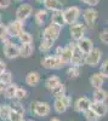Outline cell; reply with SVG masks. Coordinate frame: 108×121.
Returning <instances> with one entry per match:
<instances>
[{
    "instance_id": "cell-3",
    "label": "cell",
    "mask_w": 108,
    "mask_h": 121,
    "mask_svg": "<svg viewBox=\"0 0 108 121\" xmlns=\"http://www.w3.org/2000/svg\"><path fill=\"white\" fill-rule=\"evenodd\" d=\"M72 104V98L69 96H63L61 98H56L54 102V110L57 114H63Z\"/></svg>"
},
{
    "instance_id": "cell-20",
    "label": "cell",
    "mask_w": 108,
    "mask_h": 121,
    "mask_svg": "<svg viewBox=\"0 0 108 121\" xmlns=\"http://www.w3.org/2000/svg\"><path fill=\"white\" fill-rule=\"evenodd\" d=\"M51 23L55 24V26L61 27V28L66 24L64 16H63V10H61V11H55V12L51 13Z\"/></svg>"
},
{
    "instance_id": "cell-4",
    "label": "cell",
    "mask_w": 108,
    "mask_h": 121,
    "mask_svg": "<svg viewBox=\"0 0 108 121\" xmlns=\"http://www.w3.org/2000/svg\"><path fill=\"white\" fill-rule=\"evenodd\" d=\"M32 13H33V6L31 4H28V3H23L16 10V19L24 23V21L27 18L31 17Z\"/></svg>"
},
{
    "instance_id": "cell-7",
    "label": "cell",
    "mask_w": 108,
    "mask_h": 121,
    "mask_svg": "<svg viewBox=\"0 0 108 121\" xmlns=\"http://www.w3.org/2000/svg\"><path fill=\"white\" fill-rule=\"evenodd\" d=\"M61 30H62L61 27L50 23L44 29V32H43V39H47V40H51V41H55V40L58 39V36H60Z\"/></svg>"
},
{
    "instance_id": "cell-19",
    "label": "cell",
    "mask_w": 108,
    "mask_h": 121,
    "mask_svg": "<svg viewBox=\"0 0 108 121\" xmlns=\"http://www.w3.org/2000/svg\"><path fill=\"white\" fill-rule=\"evenodd\" d=\"M108 99V92L103 88H96L92 93V102H102L106 103Z\"/></svg>"
},
{
    "instance_id": "cell-37",
    "label": "cell",
    "mask_w": 108,
    "mask_h": 121,
    "mask_svg": "<svg viewBox=\"0 0 108 121\" xmlns=\"http://www.w3.org/2000/svg\"><path fill=\"white\" fill-rule=\"evenodd\" d=\"M100 39H101V41L106 45H108V29H103L101 34H100Z\"/></svg>"
},
{
    "instance_id": "cell-31",
    "label": "cell",
    "mask_w": 108,
    "mask_h": 121,
    "mask_svg": "<svg viewBox=\"0 0 108 121\" xmlns=\"http://www.w3.org/2000/svg\"><path fill=\"white\" fill-rule=\"evenodd\" d=\"M84 117H85L86 121H99V120H100L99 115H97L91 108H90L89 110H86V112L84 113Z\"/></svg>"
},
{
    "instance_id": "cell-35",
    "label": "cell",
    "mask_w": 108,
    "mask_h": 121,
    "mask_svg": "<svg viewBox=\"0 0 108 121\" xmlns=\"http://www.w3.org/2000/svg\"><path fill=\"white\" fill-rule=\"evenodd\" d=\"M79 74H80L79 68L73 67V65L71 68H68V70H67V75H68V78H71V79H76L78 76H79Z\"/></svg>"
},
{
    "instance_id": "cell-40",
    "label": "cell",
    "mask_w": 108,
    "mask_h": 121,
    "mask_svg": "<svg viewBox=\"0 0 108 121\" xmlns=\"http://www.w3.org/2000/svg\"><path fill=\"white\" fill-rule=\"evenodd\" d=\"M5 72H6V63L3 59H0V75L4 74Z\"/></svg>"
},
{
    "instance_id": "cell-6",
    "label": "cell",
    "mask_w": 108,
    "mask_h": 121,
    "mask_svg": "<svg viewBox=\"0 0 108 121\" xmlns=\"http://www.w3.org/2000/svg\"><path fill=\"white\" fill-rule=\"evenodd\" d=\"M41 65L45 68V69H50V70H54V69H58L62 63H61V59L58 56L56 55H49L46 57H44L41 59Z\"/></svg>"
},
{
    "instance_id": "cell-34",
    "label": "cell",
    "mask_w": 108,
    "mask_h": 121,
    "mask_svg": "<svg viewBox=\"0 0 108 121\" xmlns=\"http://www.w3.org/2000/svg\"><path fill=\"white\" fill-rule=\"evenodd\" d=\"M23 116H24V114L12 109L11 114H10V117H9V121H21V120H23Z\"/></svg>"
},
{
    "instance_id": "cell-21",
    "label": "cell",
    "mask_w": 108,
    "mask_h": 121,
    "mask_svg": "<svg viewBox=\"0 0 108 121\" xmlns=\"http://www.w3.org/2000/svg\"><path fill=\"white\" fill-rule=\"evenodd\" d=\"M34 53L33 44H21L19 45V56L23 58H28Z\"/></svg>"
},
{
    "instance_id": "cell-39",
    "label": "cell",
    "mask_w": 108,
    "mask_h": 121,
    "mask_svg": "<svg viewBox=\"0 0 108 121\" xmlns=\"http://www.w3.org/2000/svg\"><path fill=\"white\" fill-rule=\"evenodd\" d=\"M11 4V0H0V9H7Z\"/></svg>"
},
{
    "instance_id": "cell-36",
    "label": "cell",
    "mask_w": 108,
    "mask_h": 121,
    "mask_svg": "<svg viewBox=\"0 0 108 121\" xmlns=\"http://www.w3.org/2000/svg\"><path fill=\"white\" fill-rule=\"evenodd\" d=\"M100 74L103 76V78H108V59L104 60V62L101 64V68H100Z\"/></svg>"
},
{
    "instance_id": "cell-24",
    "label": "cell",
    "mask_w": 108,
    "mask_h": 121,
    "mask_svg": "<svg viewBox=\"0 0 108 121\" xmlns=\"http://www.w3.org/2000/svg\"><path fill=\"white\" fill-rule=\"evenodd\" d=\"M18 86L16 84H11V85H9L6 87H4V96L6 99H14L15 98V93H16V91H17Z\"/></svg>"
},
{
    "instance_id": "cell-50",
    "label": "cell",
    "mask_w": 108,
    "mask_h": 121,
    "mask_svg": "<svg viewBox=\"0 0 108 121\" xmlns=\"http://www.w3.org/2000/svg\"><path fill=\"white\" fill-rule=\"evenodd\" d=\"M0 107H1V104H0Z\"/></svg>"
},
{
    "instance_id": "cell-29",
    "label": "cell",
    "mask_w": 108,
    "mask_h": 121,
    "mask_svg": "<svg viewBox=\"0 0 108 121\" xmlns=\"http://www.w3.org/2000/svg\"><path fill=\"white\" fill-rule=\"evenodd\" d=\"M0 84H1L4 87L11 85V84H12V73H11V72H7V70H6L4 74L0 75Z\"/></svg>"
},
{
    "instance_id": "cell-27",
    "label": "cell",
    "mask_w": 108,
    "mask_h": 121,
    "mask_svg": "<svg viewBox=\"0 0 108 121\" xmlns=\"http://www.w3.org/2000/svg\"><path fill=\"white\" fill-rule=\"evenodd\" d=\"M46 15H47V11H46L45 9H44V10H38V11L35 12V15H34V19H35L36 26L40 27V26H43V24H44Z\"/></svg>"
},
{
    "instance_id": "cell-42",
    "label": "cell",
    "mask_w": 108,
    "mask_h": 121,
    "mask_svg": "<svg viewBox=\"0 0 108 121\" xmlns=\"http://www.w3.org/2000/svg\"><path fill=\"white\" fill-rule=\"evenodd\" d=\"M49 121H61V120L58 119V117H52V119H50Z\"/></svg>"
},
{
    "instance_id": "cell-22",
    "label": "cell",
    "mask_w": 108,
    "mask_h": 121,
    "mask_svg": "<svg viewBox=\"0 0 108 121\" xmlns=\"http://www.w3.org/2000/svg\"><path fill=\"white\" fill-rule=\"evenodd\" d=\"M90 84L95 90L96 88H102V86L104 84V78L100 73H95L90 76Z\"/></svg>"
},
{
    "instance_id": "cell-32",
    "label": "cell",
    "mask_w": 108,
    "mask_h": 121,
    "mask_svg": "<svg viewBox=\"0 0 108 121\" xmlns=\"http://www.w3.org/2000/svg\"><path fill=\"white\" fill-rule=\"evenodd\" d=\"M0 39H1V41L4 44L9 43L10 40L7 39V27L3 23H0Z\"/></svg>"
},
{
    "instance_id": "cell-25",
    "label": "cell",
    "mask_w": 108,
    "mask_h": 121,
    "mask_svg": "<svg viewBox=\"0 0 108 121\" xmlns=\"http://www.w3.org/2000/svg\"><path fill=\"white\" fill-rule=\"evenodd\" d=\"M11 110H12V107L10 104H1V107H0V119L4 121H9Z\"/></svg>"
},
{
    "instance_id": "cell-12",
    "label": "cell",
    "mask_w": 108,
    "mask_h": 121,
    "mask_svg": "<svg viewBox=\"0 0 108 121\" xmlns=\"http://www.w3.org/2000/svg\"><path fill=\"white\" fill-rule=\"evenodd\" d=\"M91 99L90 98H87V97H79L76 100H75V103H74V109H75V112L78 113H85L86 110H89L91 108Z\"/></svg>"
},
{
    "instance_id": "cell-47",
    "label": "cell",
    "mask_w": 108,
    "mask_h": 121,
    "mask_svg": "<svg viewBox=\"0 0 108 121\" xmlns=\"http://www.w3.org/2000/svg\"><path fill=\"white\" fill-rule=\"evenodd\" d=\"M15 1H22V0H15Z\"/></svg>"
},
{
    "instance_id": "cell-16",
    "label": "cell",
    "mask_w": 108,
    "mask_h": 121,
    "mask_svg": "<svg viewBox=\"0 0 108 121\" xmlns=\"http://www.w3.org/2000/svg\"><path fill=\"white\" fill-rule=\"evenodd\" d=\"M44 7H45L46 11L55 12V11H61L62 7H63V4L60 0H46L44 3Z\"/></svg>"
},
{
    "instance_id": "cell-46",
    "label": "cell",
    "mask_w": 108,
    "mask_h": 121,
    "mask_svg": "<svg viewBox=\"0 0 108 121\" xmlns=\"http://www.w3.org/2000/svg\"><path fill=\"white\" fill-rule=\"evenodd\" d=\"M26 121H33V120H32V119H29V120H26Z\"/></svg>"
},
{
    "instance_id": "cell-17",
    "label": "cell",
    "mask_w": 108,
    "mask_h": 121,
    "mask_svg": "<svg viewBox=\"0 0 108 121\" xmlns=\"http://www.w3.org/2000/svg\"><path fill=\"white\" fill-rule=\"evenodd\" d=\"M71 64H72L73 67H76V68H79V67H81L83 64H85V55L81 53L76 47H75V51H74V53H73V58H72V60H71Z\"/></svg>"
},
{
    "instance_id": "cell-5",
    "label": "cell",
    "mask_w": 108,
    "mask_h": 121,
    "mask_svg": "<svg viewBox=\"0 0 108 121\" xmlns=\"http://www.w3.org/2000/svg\"><path fill=\"white\" fill-rule=\"evenodd\" d=\"M101 58H102L101 50L97 47H94L89 53L85 55V64L90 65V67H96L100 64Z\"/></svg>"
},
{
    "instance_id": "cell-8",
    "label": "cell",
    "mask_w": 108,
    "mask_h": 121,
    "mask_svg": "<svg viewBox=\"0 0 108 121\" xmlns=\"http://www.w3.org/2000/svg\"><path fill=\"white\" fill-rule=\"evenodd\" d=\"M85 33H86V27L83 23H79V22L71 26V28H69V34L75 43L79 41L80 39L85 38Z\"/></svg>"
},
{
    "instance_id": "cell-15",
    "label": "cell",
    "mask_w": 108,
    "mask_h": 121,
    "mask_svg": "<svg viewBox=\"0 0 108 121\" xmlns=\"http://www.w3.org/2000/svg\"><path fill=\"white\" fill-rule=\"evenodd\" d=\"M91 109L99 115V117H103L108 113L107 103H102V102H92L91 103Z\"/></svg>"
},
{
    "instance_id": "cell-2",
    "label": "cell",
    "mask_w": 108,
    "mask_h": 121,
    "mask_svg": "<svg viewBox=\"0 0 108 121\" xmlns=\"http://www.w3.org/2000/svg\"><path fill=\"white\" fill-rule=\"evenodd\" d=\"M32 110L33 114L38 117H45L49 116L51 113V105L47 102H43V100H38L32 104Z\"/></svg>"
},
{
    "instance_id": "cell-18",
    "label": "cell",
    "mask_w": 108,
    "mask_h": 121,
    "mask_svg": "<svg viewBox=\"0 0 108 121\" xmlns=\"http://www.w3.org/2000/svg\"><path fill=\"white\" fill-rule=\"evenodd\" d=\"M39 82H40V74L38 72H29L26 75V84L28 86L35 87L39 85Z\"/></svg>"
},
{
    "instance_id": "cell-28",
    "label": "cell",
    "mask_w": 108,
    "mask_h": 121,
    "mask_svg": "<svg viewBox=\"0 0 108 121\" xmlns=\"http://www.w3.org/2000/svg\"><path fill=\"white\" fill-rule=\"evenodd\" d=\"M54 43H55V41H51V40L43 39V40H41V43L39 44V50H40V52H44V53L49 52V51H50V50L52 48Z\"/></svg>"
},
{
    "instance_id": "cell-23",
    "label": "cell",
    "mask_w": 108,
    "mask_h": 121,
    "mask_svg": "<svg viewBox=\"0 0 108 121\" xmlns=\"http://www.w3.org/2000/svg\"><path fill=\"white\" fill-rule=\"evenodd\" d=\"M60 84H61V79L58 78L57 75H50L46 79V81H45V87L51 91L52 88H55L56 86H58Z\"/></svg>"
},
{
    "instance_id": "cell-45",
    "label": "cell",
    "mask_w": 108,
    "mask_h": 121,
    "mask_svg": "<svg viewBox=\"0 0 108 121\" xmlns=\"http://www.w3.org/2000/svg\"><path fill=\"white\" fill-rule=\"evenodd\" d=\"M0 23H1V13H0Z\"/></svg>"
},
{
    "instance_id": "cell-13",
    "label": "cell",
    "mask_w": 108,
    "mask_h": 121,
    "mask_svg": "<svg viewBox=\"0 0 108 121\" xmlns=\"http://www.w3.org/2000/svg\"><path fill=\"white\" fill-rule=\"evenodd\" d=\"M75 47L79 50L81 53L87 55L94 48V43H92V40L89 39V38H83V39L79 40V41L75 43Z\"/></svg>"
},
{
    "instance_id": "cell-33",
    "label": "cell",
    "mask_w": 108,
    "mask_h": 121,
    "mask_svg": "<svg viewBox=\"0 0 108 121\" xmlns=\"http://www.w3.org/2000/svg\"><path fill=\"white\" fill-rule=\"evenodd\" d=\"M26 97H27V91L24 88H22V87H18L17 91H16V93H15V98L14 99H16L17 102H21V100H23Z\"/></svg>"
},
{
    "instance_id": "cell-11",
    "label": "cell",
    "mask_w": 108,
    "mask_h": 121,
    "mask_svg": "<svg viewBox=\"0 0 108 121\" xmlns=\"http://www.w3.org/2000/svg\"><path fill=\"white\" fill-rule=\"evenodd\" d=\"M4 55L9 59H15L19 56V46L12 41H9L4 44Z\"/></svg>"
},
{
    "instance_id": "cell-41",
    "label": "cell",
    "mask_w": 108,
    "mask_h": 121,
    "mask_svg": "<svg viewBox=\"0 0 108 121\" xmlns=\"http://www.w3.org/2000/svg\"><path fill=\"white\" fill-rule=\"evenodd\" d=\"M62 50H63V47L62 46H57V48H56V56H60L61 53H62Z\"/></svg>"
},
{
    "instance_id": "cell-1",
    "label": "cell",
    "mask_w": 108,
    "mask_h": 121,
    "mask_svg": "<svg viewBox=\"0 0 108 121\" xmlns=\"http://www.w3.org/2000/svg\"><path fill=\"white\" fill-rule=\"evenodd\" d=\"M80 15H81V10L79 6H69L63 10L64 22L66 24H69V26L78 23V19H79Z\"/></svg>"
},
{
    "instance_id": "cell-44",
    "label": "cell",
    "mask_w": 108,
    "mask_h": 121,
    "mask_svg": "<svg viewBox=\"0 0 108 121\" xmlns=\"http://www.w3.org/2000/svg\"><path fill=\"white\" fill-rule=\"evenodd\" d=\"M3 91H4V86H3L1 84H0V93H1V92H3Z\"/></svg>"
},
{
    "instance_id": "cell-49",
    "label": "cell",
    "mask_w": 108,
    "mask_h": 121,
    "mask_svg": "<svg viewBox=\"0 0 108 121\" xmlns=\"http://www.w3.org/2000/svg\"><path fill=\"white\" fill-rule=\"evenodd\" d=\"M21 121H24V120H21Z\"/></svg>"
},
{
    "instance_id": "cell-30",
    "label": "cell",
    "mask_w": 108,
    "mask_h": 121,
    "mask_svg": "<svg viewBox=\"0 0 108 121\" xmlns=\"http://www.w3.org/2000/svg\"><path fill=\"white\" fill-rule=\"evenodd\" d=\"M18 40H19V43H21V44H33V36H32V34L26 32V30H23V32L19 34Z\"/></svg>"
},
{
    "instance_id": "cell-26",
    "label": "cell",
    "mask_w": 108,
    "mask_h": 121,
    "mask_svg": "<svg viewBox=\"0 0 108 121\" xmlns=\"http://www.w3.org/2000/svg\"><path fill=\"white\" fill-rule=\"evenodd\" d=\"M66 91H67L66 85L61 82L58 86H56L55 88H52V90H51V93H52V96H54V97H55V99H56V98H61V97L66 96Z\"/></svg>"
},
{
    "instance_id": "cell-10",
    "label": "cell",
    "mask_w": 108,
    "mask_h": 121,
    "mask_svg": "<svg viewBox=\"0 0 108 121\" xmlns=\"http://www.w3.org/2000/svg\"><path fill=\"white\" fill-rule=\"evenodd\" d=\"M6 27H7V35L9 36H11V38H18L19 34L23 32L24 23L17 21V19H15V21L10 22Z\"/></svg>"
},
{
    "instance_id": "cell-43",
    "label": "cell",
    "mask_w": 108,
    "mask_h": 121,
    "mask_svg": "<svg viewBox=\"0 0 108 121\" xmlns=\"http://www.w3.org/2000/svg\"><path fill=\"white\" fill-rule=\"evenodd\" d=\"M36 1H38L39 4H44V3L46 1V0H36Z\"/></svg>"
},
{
    "instance_id": "cell-14",
    "label": "cell",
    "mask_w": 108,
    "mask_h": 121,
    "mask_svg": "<svg viewBox=\"0 0 108 121\" xmlns=\"http://www.w3.org/2000/svg\"><path fill=\"white\" fill-rule=\"evenodd\" d=\"M83 18H84L85 23H87L89 26H94L97 21V18H99V12L94 7L85 9L83 12Z\"/></svg>"
},
{
    "instance_id": "cell-38",
    "label": "cell",
    "mask_w": 108,
    "mask_h": 121,
    "mask_svg": "<svg viewBox=\"0 0 108 121\" xmlns=\"http://www.w3.org/2000/svg\"><path fill=\"white\" fill-rule=\"evenodd\" d=\"M79 1H81V3H84V4H86V5H89L90 7H94V6H96V5H99L100 0H79Z\"/></svg>"
},
{
    "instance_id": "cell-48",
    "label": "cell",
    "mask_w": 108,
    "mask_h": 121,
    "mask_svg": "<svg viewBox=\"0 0 108 121\" xmlns=\"http://www.w3.org/2000/svg\"><path fill=\"white\" fill-rule=\"evenodd\" d=\"M107 23H108V18H107Z\"/></svg>"
},
{
    "instance_id": "cell-9",
    "label": "cell",
    "mask_w": 108,
    "mask_h": 121,
    "mask_svg": "<svg viewBox=\"0 0 108 121\" xmlns=\"http://www.w3.org/2000/svg\"><path fill=\"white\" fill-rule=\"evenodd\" d=\"M74 51H75V44L69 43L68 45H66L62 50V53L58 56L61 59V63L62 64H71V60L73 58Z\"/></svg>"
}]
</instances>
